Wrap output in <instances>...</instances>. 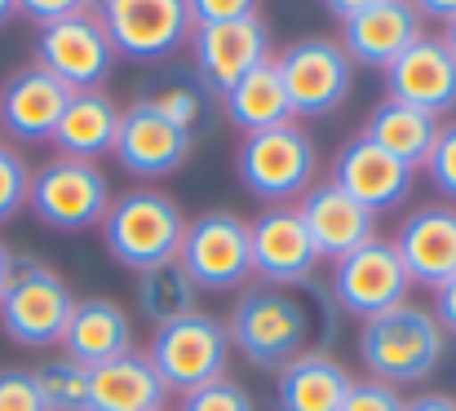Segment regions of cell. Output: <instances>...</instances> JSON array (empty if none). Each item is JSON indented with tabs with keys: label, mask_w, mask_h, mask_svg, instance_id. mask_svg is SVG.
Listing matches in <instances>:
<instances>
[{
	"label": "cell",
	"mask_w": 456,
	"mask_h": 411,
	"mask_svg": "<svg viewBox=\"0 0 456 411\" xmlns=\"http://www.w3.org/2000/svg\"><path fill=\"white\" fill-rule=\"evenodd\" d=\"M275 67H280V80H284L293 116H332L350 98L354 62L346 58L341 40L302 36L289 49L275 53Z\"/></svg>",
	"instance_id": "obj_9"
},
{
	"label": "cell",
	"mask_w": 456,
	"mask_h": 411,
	"mask_svg": "<svg viewBox=\"0 0 456 411\" xmlns=\"http://www.w3.org/2000/svg\"><path fill=\"white\" fill-rule=\"evenodd\" d=\"M354 376L323 350H302L293 363L275 372V403L280 411H341Z\"/></svg>",
	"instance_id": "obj_24"
},
{
	"label": "cell",
	"mask_w": 456,
	"mask_h": 411,
	"mask_svg": "<svg viewBox=\"0 0 456 411\" xmlns=\"http://www.w3.org/2000/svg\"><path fill=\"white\" fill-rule=\"evenodd\" d=\"M435 318H439V327L456 336V278H448L444 287H435Z\"/></svg>",
	"instance_id": "obj_38"
},
{
	"label": "cell",
	"mask_w": 456,
	"mask_h": 411,
	"mask_svg": "<svg viewBox=\"0 0 456 411\" xmlns=\"http://www.w3.org/2000/svg\"><path fill=\"white\" fill-rule=\"evenodd\" d=\"M403 411H456V399L452 394H417L403 403Z\"/></svg>",
	"instance_id": "obj_40"
},
{
	"label": "cell",
	"mask_w": 456,
	"mask_h": 411,
	"mask_svg": "<svg viewBox=\"0 0 456 411\" xmlns=\"http://www.w3.org/2000/svg\"><path fill=\"white\" fill-rule=\"evenodd\" d=\"M412 292V278L399 262L395 239H368L363 248L346 253L341 262H332V296L346 314L354 318H377L395 305H403Z\"/></svg>",
	"instance_id": "obj_11"
},
{
	"label": "cell",
	"mask_w": 456,
	"mask_h": 411,
	"mask_svg": "<svg viewBox=\"0 0 456 411\" xmlns=\"http://www.w3.org/2000/svg\"><path fill=\"white\" fill-rule=\"evenodd\" d=\"M363 137L377 141L381 150H390L395 159H403L408 168H421L430 146H435V137H439V120L417 111V107H408V102L386 98V102L372 107V116L363 125Z\"/></svg>",
	"instance_id": "obj_26"
},
{
	"label": "cell",
	"mask_w": 456,
	"mask_h": 411,
	"mask_svg": "<svg viewBox=\"0 0 456 411\" xmlns=\"http://www.w3.org/2000/svg\"><path fill=\"white\" fill-rule=\"evenodd\" d=\"M147 102H151L164 120H173L177 129H186V133H195V125H200V116H204V98H200L195 85H164Z\"/></svg>",
	"instance_id": "obj_32"
},
{
	"label": "cell",
	"mask_w": 456,
	"mask_h": 411,
	"mask_svg": "<svg viewBox=\"0 0 456 411\" xmlns=\"http://www.w3.org/2000/svg\"><path fill=\"white\" fill-rule=\"evenodd\" d=\"M186 9L195 27H213V22H235L257 13V0H186Z\"/></svg>",
	"instance_id": "obj_36"
},
{
	"label": "cell",
	"mask_w": 456,
	"mask_h": 411,
	"mask_svg": "<svg viewBox=\"0 0 456 411\" xmlns=\"http://www.w3.org/2000/svg\"><path fill=\"white\" fill-rule=\"evenodd\" d=\"M9 266H13V253H9L4 239H0V287H4V278H9Z\"/></svg>",
	"instance_id": "obj_42"
},
{
	"label": "cell",
	"mask_w": 456,
	"mask_h": 411,
	"mask_svg": "<svg viewBox=\"0 0 456 411\" xmlns=\"http://www.w3.org/2000/svg\"><path fill=\"white\" fill-rule=\"evenodd\" d=\"M448 44H452V53H456V22H448V36H444Z\"/></svg>",
	"instance_id": "obj_44"
},
{
	"label": "cell",
	"mask_w": 456,
	"mask_h": 411,
	"mask_svg": "<svg viewBox=\"0 0 456 411\" xmlns=\"http://www.w3.org/2000/svg\"><path fill=\"white\" fill-rule=\"evenodd\" d=\"M195 150V133L177 129L173 120H164L147 98H138L134 107L120 111V133H116V159L129 177H142V181H155V177H168L177 173Z\"/></svg>",
	"instance_id": "obj_16"
},
{
	"label": "cell",
	"mask_w": 456,
	"mask_h": 411,
	"mask_svg": "<svg viewBox=\"0 0 456 411\" xmlns=\"http://www.w3.org/2000/svg\"><path fill=\"white\" fill-rule=\"evenodd\" d=\"M89 411H168V390L142 350L89 367Z\"/></svg>",
	"instance_id": "obj_23"
},
{
	"label": "cell",
	"mask_w": 456,
	"mask_h": 411,
	"mask_svg": "<svg viewBox=\"0 0 456 411\" xmlns=\"http://www.w3.org/2000/svg\"><path fill=\"white\" fill-rule=\"evenodd\" d=\"M248 244H253V274L262 278V287H297L319 266L297 204H275L257 213L248 222Z\"/></svg>",
	"instance_id": "obj_15"
},
{
	"label": "cell",
	"mask_w": 456,
	"mask_h": 411,
	"mask_svg": "<svg viewBox=\"0 0 456 411\" xmlns=\"http://www.w3.org/2000/svg\"><path fill=\"white\" fill-rule=\"evenodd\" d=\"M297 213L305 222V235L319 253V262H341L346 253L363 248L368 239H377V213H368L359 199H350L341 186L319 181L297 199Z\"/></svg>",
	"instance_id": "obj_18"
},
{
	"label": "cell",
	"mask_w": 456,
	"mask_h": 411,
	"mask_svg": "<svg viewBox=\"0 0 456 411\" xmlns=\"http://www.w3.org/2000/svg\"><path fill=\"white\" fill-rule=\"evenodd\" d=\"M381 76H386V98L408 102L435 120L456 107V53L444 36L421 31Z\"/></svg>",
	"instance_id": "obj_14"
},
{
	"label": "cell",
	"mask_w": 456,
	"mask_h": 411,
	"mask_svg": "<svg viewBox=\"0 0 456 411\" xmlns=\"http://www.w3.org/2000/svg\"><path fill=\"white\" fill-rule=\"evenodd\" d=\"M36 67H45L71 93L102 89V80L116 67V44H111L98 9H85V13H71L62 22L40 27V36H36Z\"/></svg>",
	"instance_id": "obj_10"
},
{
	"label": "cell",
	"mask_w": 456,
	"mask_h": 411,
	"mask_svg": "<svg viewBox=\"0 0 456 411\" xmlns=\"http://www.w3.org/2000/svg\"><path fill=\"white\" fill-rule=\"evenodd\" d=\"M31 376L40 385L45 411H89V367H80L62 354V359L40 363Z\"/></svg>",
	"instance_id": "obj_29"
},
{
	"label": "cell",
	"mask_w": 456,
	"mask_h": 411,
	"mask_svg": "<svg viewBox=\"0 0 456 411\" xmlns=\"http://www.w3.org/2000/svg\"><path fill=\"white\" fill-rule=\"evenodd\" d=\"M195 44V67L204 76V85L213 93H231L248 71H257L262 62L275 58L271 49V27L262 13L235 18V22H213V27H195L191 31Z\"/></svg>",
	"instance_id": "obj_13"
},
{
	"label": "cell",
	"mask_w": 456,
	"mask_h": 411,
	"mask_svg": "<svg viewBox=\"0 0 456 411\" xmlns=\"http://www.w3.org/2000/svg\"><path fill=\"white\" fill-rule=\"evenodd\" d=\"M231 354H235V345H231L226 323L204 310H195L168 327H155L151 350H147L168 394H191L208 381H222L231 367Z\"/></svg>",
	"instance_id": "obj_6"
},
{
	"label": "cell",
	"mask_w": 456,
	"mask_h": 411,
	"mask_svg": "<svg viewBox=\"0 0 456 411\" xmlns=\"http://www.w3.org/2000/svg\"><path fill=\"white\" fill-rule=\"evenodd\" d=\"M85 9H98V0H18V13H27V18L40 22V27L62 22V18L85 13Z\"/></svg>",
	"instance_id": "obj_37"
},
{
	"label": "cell",
	"mask_w": 456,
	"mask_h": 411,
	"mask_svg": "<svg viewBox=\"0 0 456 411\" xmlns=\"http://www.w3.org/2000/svg\"><path fill=\"white\" fill-rule=\"evenodd\" d=\"M182 235H186L182 208L164 190H151V186H138V190L111 199V208L102 217L107 253L134 274L164 266V262H177Z\"/></svg>",
	"instance_id": "obj_3"
},
{
	"label": "cell",
	"mask_w": 456,
	"mask_h": 411,
	"mask_svg": "<svg viewBox=\"0 0 456 411\" xmlns=\"http://www.w3.org/2000/svg\"><path fill=\"white\" fill-rule=\"evenodd\" d=\"M27 186H31L27 159L0 141V222H13L27 208Z\"/></svg>",
	"instance_id": "obj_31"
},
{
	"label": "cell",
	"mask_w": 456,
	"mask_h": 411,
	"mask_svg": "<svg viewBox=\"0 0 456 411\" xmlns=\"http://www.w3.org/2000/svg\"><path fill=\"white\" fill-rule=\"evenodd\" d=\"M226 120H231L240 133H257V129H271V125L293 120L289 93H284V80H280L275 58L262 62L257 71H248V76L226 93Z\"/></svg>",
	"instance_id": "obj_27"
},
{
	"label": "cell",
	"mask_w": 456,
	"mask_h": 411,
	"mask_svg": "<svg viewBox=\"0 0 456 411\" xmlns=\"http://www.w3.org/2000/svg\"><path fill=\"white\" fill-rule=\"evenodd\" d=\"M448 354V332L439 327L435 310L403 301L377 318H363L359 327V363L368 381L381 385H421L435 376V367Z\"/></svg>",
	"instance_id": "obj_1"
},
{
	"label": "cell",
	"mask_w": 456,
	"mask_h": 411,
	"mask_svg": "<svg viewBox=\"0 0 456 411\" xmlns=\"http://www.w3.org/2000/svg\"><path fill=\"white\" fill-rule=\"evenodd\" d=\"M67 98H71V89L31 62L0 85V129L27 146L53 141V129L67 111Z\"/></svg>",
	"instance_id": "obj_19"
},
{
	"label": "cell",
	"mask_w": 456,
	"mask_h": 411,
	"mask_svg": "<svg viewBox=\"0 0 456 411\" xmlns=\"http://www.w3.org/2000/svg\"><path fill=\"white\" fill-rule=\"evenodd\" d=\"M314 168H319L314 141H310V133H305L297 120H284V125L244 133L240 150H235L240 181L266 208L302 199L305 190L314 186Z\"/></svg>",
	"instance_id": "obj_5"
},
{
	"label": "cell",
	"mask_w": 456,
	"mask_h": 411,
	"mask_svg": "<svg viewBox=\"0 0 456 411\" xmlns=\"http://www.w3.org/2000/svg\"><path fill=\"white\" fill-rule=\"evenodd\" d=\"M138 310L151 327H168L186 314L200 310V287L191 283V274L182 270L177 262H164V266H151V270L138 274Z\"/></svg>",
	"instance_id": "obj_28"
},
{
	"label": "cell",
	"mask_w": 456,
	"mask_h": 411,
	"mask_svg": "<svg viewBox=\"0 0 456 411\" xmlns=\"http://www.w3.org/2000/svg\"><path fill=\"white\" fill-rule=\"evenodd\" d=\"M134 350V318L111 296H85L71 310V323L62 332V354L80 367H102Z\"/></svg>",
	"instance_id": "obj_22"
},
{
	"label": "cell",
	"mask_w": 456,
	"mask_h": 411,
	"mask_svg": "<svg viewBox=\"0 0 456 411\" xmlns=\"http://www.w3.org/2000/svg\"><path fill=\"white\" fill-rule=\"evenodd\" d=\"M0 411H45L40 385L31 372H18V367L0 372Z\"/></svg>",
	"instance_id": "obj_34"
},
{
	"label": "cell",
	"mask_w": 456,
	"mask_h": 411,
	"mask_svg": "<svg viewBox=\"0 0 456 411\" xmlns=\"http://www.w3.org/2000/svg\"><path fill=\"white\" fill-rule=\"evenodd\" d=\"M412 177H417V168H408L403 159H395L390 150H381L377 141H368L359 133L337 150L328 181L341 186L350 199H359L368 213L381 217V213L399 208L412 195Z\"/></svg>",
	"instance_id": "obj_17"
},
{
	"label": "cell",
	"mask_w": 456,
	"mask_h": 411,
	"mask_svg": "<svg viewBox=\"0 0 456 411\" xmlns=\"http://www.w3.org/2000/svg\"><path fill=\"white\" fill-rule=\"evenodd\" d=\"M421 18H435V22H456V0H408Z\"/></svg>",
	"instance_id": "obj_39"
},
{
	"label": "cell",
	"mask_w": 456,
	"mask_h": 411,
	"mask_svg": "<svg viewBox=\"0 0 456 411\" xmlns=\"http://www.w3.org/2000/svg\"><path fill=\"white\" fill-rule=\"evenodd\" d=\"M403 394L395 385H381V381H354L341 411H403Z\"/></svg>",
	"instance_id": "obj_35"
},
{
	"label": "cell",
	"mask_w": 456,
	"mask_h": 411,
	"mask_svg": "<svg viewBox=\"0 0 456 411\" xmlns=\"http://www.w3.org/2000/svg\"><path fill=\"white\" fill-rule=\"evenodd\" d=\"M177 411H257V407H253V394L240 381L222 376V381H208V385L182 394Z\"/></svg>",
	"instance_id": "obj_30"
},
{
	"label": "cell",
	"mask_w": 456,
	"mask_h": 411,
	"mask_svg": "<svg viewBox=\"0 0 456 411\" xmlns=\"http://www.w3.org/2000/svg\"><path fill=\"white\" fill-rule=\"evenodd\" d=\"M116 133H120V107L102 89H80L67 98V111L53 129V146L67 159L98 164L102 155L116 150Z\"/></svg>",
	"instance_id": "obj_25"
},
{
	"label": "cell",
	"mask_w": 456,
	"mask_h": 411,
	"mask_svg": "<svg viewBox=\"0 0 456 411\" xmlns=\"http://www.w3.org/2000/svg\"><path fill=\"white\" fill-rule=\"evenodd\" d=\"M231 345L262 372H280L293 363L310 341V314L305 305L284 287H248L231 318H226Z\"/></svg>",
	"instance_id": "obj_4"
},
{
	"label": "cell",
	"mask_w": 456,
	"mask_h": 411,
	"mask_svg": "<svg viewBox=\"0 0 456 411\" xmlns=\"http://www.w3.org/2000/svg\"><path fill=\"white\" fill-rule=\"evenodd\" d=\"M98 18L116 44V58L134 62L168 58L195 31L186 0H98Z\"/></svg>",
	"instance_id": "obj_12"
},
{
	"label": "cell",
	"mask_w": 456,
	"mask_h": 411,
	"mask_svg": "<svg viewBox=\"0 0 456 411\" xmlns=\"http://www.w3.org/2000/svg\"><path fill=\"white\" fill-rule=\"evenodd\" d=\"M421 36V13L408 0H381L341 22V49L350 62L386 71L412 40Z\"/></svg>",
	"instance_id": "obj_21"
},
{
	"label": "cell",
	"mask_w": 456,
	"mask_h": 411,
	"mask_svg": "<svg viewBox=\"0 0 456 411\" xmlns=\"http://www.w3.org/2000/svg\"><path fill=\"white\" fill-rule=\"evenodd\" d=\"M13 13H18V0H0V27H4Z\"/></svg>",
	"instance_id": "obj_43"
},
{
	"label": "cell",
	"mask_w": 456,
	"mask_h": 411,
	"mask_svg": "<svg viewBox=\"0 0 456 411\" xmlns=\"http://www.w3.org/2000/svg\"><path fill=\"white\" fill-rule=\"evenodd\" d=\"M27 208L49 230H67V235L94 230V226H102V217L111 208V181L98 164L58 155L31 173Z\"/></svg>",
	"instance_id": "obj_7"
},
{
	"label": "cell",
	"mask_w": 456,
	"mask_h": 411,
	"mask_svg": "<svg viewBox=\"0 0 456 411\" xmlns=\"http://www.w3.org/2000/svg\"><path fill=\"white\" fill-rule=\"evenodd\" d=\"M71 310H76V292L62 274L36 257H13L9 278L0 287V327L13 345L22 350L62 345Z\"/></svg>",
	"instance_id": "obj_2"
},
{
	"label": "cell",
	"mask_w": 456,
	"mask_h": 411,
	"mask_svg": "<svg viewBox=\"0 0 456 411\" xmlns=\"http://www.w3.org/2000/svg\"><path fill=\"white\" fill-rule=\"evenodd\" d=\"M177 266L191 274L200 292H240L253 278V244H248V222L213 208L186 222Z\"/></svg>",
	"instance_id": "obj_8"
},
{
	"label": "cell",
	"mask_w": 456,
	"mask_h": 411,
	"mask_svg": "<svg viewBox=\"0 0 456 411\" xmlns=\"http://www.w3.org/2000/svg\"><path fill=\"white\" fill-rule=\"evenodd\" d=\"M421 168L430 173L435 190L448 195L456 204V120L452 125H439V137H435V146H430V155H426Z\"/></svg>",
	"instance_id": "obj_33"
},
{
	"label": "cell",
	"mask_w": 456,
	"mask_h": 411,
	"mask_svg": "<svg viewBox=\"0 0 456 411\" xmlns=\"http://www.w3.org/2000/svg\"><path fill=\"white\" fill-rule=\"evenodd\" d=\"M323 4H328V9H332V13L346 22V18H354V13H363V9L381 4V0H323Z\"/></svg>",
	"instance_id": "obj_41"
},
{
	"label": "cell",
	"mask_w": 456,
	"mask_h": 411,
	"mask_svg": "<svg viewBox=\"0 0 456 411\" xmlns=\"http://www.w3.org/2000/svg\"><path fill=\"white\" fill-rule=\"evenodd\" d=\"M399 262L412 283L444 287L456 278V204H426L417 208L395 235Z\"/></svg>",
	"instance_id": "obj_20"
}]
</instances>
